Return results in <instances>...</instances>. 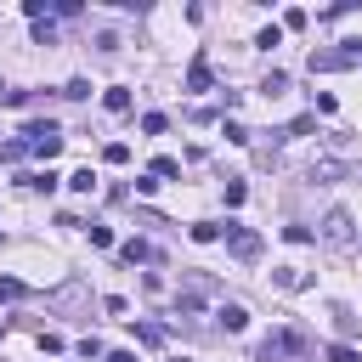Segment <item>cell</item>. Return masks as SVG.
Returning <instances> with one entry per match:
<instances>
[{"label": "cell", "mask_w": 362, "mask_h": 362, "mask_svg": "<svg viewBox=\"0 0 362 362\" xmlns=\"http://www.w3.org/2000/svg\"><path fill=\"white\" fill-rule=\"evenodd\" d=\"M136 339H141V345H164L170 328H164V322H136Z\"/></svg>", "instance_id": "12"}, {"label": "cell", "mask_w": 362, "mask_h": 362, "mask_svg": "<svg viewBox=\"0 0 362 362\" xmlns=\"http://www.w3.org/2000/svg\"><path fill=\"white\" fill-rule=\"evenodd\" d=\"M215 238H221L215 221H192V243H215Z\"/></svg>", "instance_id": "18"}, {"label": "cell", "mask_w": 362, "mask_h": 362, "mask_svg": "<svg viewBox=\"0 0 362 362\" xmlns=\"http://www.w3.org/2000/svg\"><path fill=\"white\" fill-rule=\"evenodd\" d=\"M339 175H351L339 158H311V181H339Z\"/></svg>", "instance_id": "9"}, {"label": "cell", "mask_w": 362, "mask_h": 362, "mask_svg": "<svg viewBox=\"0 0 362 362\" xmlns=\"http://www.w3.org/2000/svg\"><path fill=\"white\" fill-rule=\"evenodd\" d=\"M215 322H221V328H226V334H243V328H249V311H243V305H238V300H226V305H221V311H215Z\"/></svg>", "instance_id": "7"}, {"label": "cell", "mask_w": 362, "mask_h": 362, "mask_svg": "<svg viewBox=\"0 0 362 362\" xmlns=\"http://www.w3.org/2000/svg\"><path fill=\"white\" fill-rule=\"evenodd\" d=\"M6 90H11V85H6V79H0V96H6Z\"/></svg>", "instance_id": "29"}, {"label": "cell", "mask_w": 362, "mask_h": 362, "mask_svg": "<svg viewBox=\"0 0 362 362\" xmlns=\"http://www.w3.org/2000/svg\"><path fill=\"white\" fill-rule=\"evenodd\" d=\"M260 362H288V356H311V334L305 328H272L255 351Z\"/></svg>", "instance_id": "1"}, {"label": "cell", "mask_w": 362, "mask_h": 362, "mask_svg": "<svg viewBox=\"0 0 362 362\" xmlns=\"http://www.w3.org/2000/svg\"><path fill=\"white\" fill-rule=\"evenodd\" d=\"M102 107H107V113H130V90H124V85H107V90H102Z\"/></svg>", "instance_id": "10"}, {"label": "cell", "mask_w": 362, "mask_h": 362, "mask_svg": "<svg viewBox=\"0 0 362 362\" xmlns=\"http://www.w3.org/2000/svg\"><path fill=\"white\" fill-rule=\"evenodd\" d=\"M328 362H362V356H356L351 345H328Z\"/></svg>", "instance_id": "27"}, {"label": "cell", "mask_w": 362, "mask_h": 362, "mask_svg": "<svg viewBox=\"0 0 362 362\" xmlns=\"http://www.w3.org/2000/svg\"><path fill=\"white\" fill-rule=\"evenodd\" d=\"M221 130H226V141H232V147H243V141H249V130H243V124H232V119H226Z\"/></svg>", "instance_id": "25"}, {"label": "cell", "mask_w": 362, "mask_h": 362, "mask_svg": "<svg viewBox=\"0 0 362 362\" xmlns=\"http://www.w3.org/2000/svg\"><path fill=\"white\" fill-rule=\"evenodd\" d=\"M147 255H153V249H147L141 238H130V243H119V260H124V266H136V260H147Z\"/></svg>", "instance_id": "13"}, {"label": "cell", "mask_w": 362, "mask_h": 362, "mask_svg": "<svg viewBox=\"0 0 362 362\" xmlns=\"http://www.w3.org/2000/svg\"><path fill=\"white\" fill-rule=\"evenodd\" d=\"M17 181H23L28 192H51V187H57V175H51V170H28V175H17Z\"/></svg>", "instance_id": "11"}, {"label": "cell", "mask_w": 362, "mask_h": 362, "mask_svg": "<svg viewBox=\"0 0 362 362\" xmlns=\"http://www.w3.org/2000/svg\"><path fill=\"white\" fill-rule=\"evenodd\" d=\"M17 141H23V153H40V158H57V153H62V130H57L51 119H34Z\"/></svg>", "instance_id": "2"}, {"label": "cell", "mask_w": 362, "mask_h": 362, "mask_svg": "<svg viewBox=\"0 0 362 362\" xmlns=\"http://www.w3.org/2000/svg\"><path fill=\"white\" fill-rule=\"evenodd\" d=\"M6 300H23V283H17V277H0V305H6Z\"/></svg>", "instance_id": "23"}, {"label": "cell", "mask_w": 362, "mask_h": 362, "mask_svg": "<svg viewBox=\"0 0 362 362\" xmlns=\"http://www.w3.org/2000/svg\"><path fill=\"white\" fill-rule=\"evenodd\" d=\"M243 198H249V187H243V181H226V204H232V209H238V204H243Z\"/></svg>", "instance_id": "26"}, {"label": "cell", "mask_w": 362, "mask_h": 362, "mask_svg": "<svg viewBox=\"0 0 362 362\" xmlns=\"http://www.w3.org/2000/svg\"><path fill=\"white\" fill-rule=\"evenodd\" d=\"M255 45H260V51H272V45H283V28H277V23H266V28L255 34Z\"/></svg>", "instance_id": "16"}, {"label": "cell", "mask_w": 362, "mask_h": 362, "mask_svg": "<svg viewBox=\"0 0 362 362\" xmlns=\"http://www.w3.org/2000/svg\"><path fill=\"white\" fill-rule=\"evenodd\" d=\"M339 68H362V40H345L339 51H311V74H339Z\"/></svg>", "instance_id": "3"}, {"label": "cell", "mask_w": 362, "mask_h": 362, "mask_svg": "<svg viewBox=\"0 0 362 362\" xmlns=\"http://www.w3.org/2000/svg\"><path fill=\"white\" fill-rule=\"evenodd\" d=\"M164 124H170L164 113H147V119H141V130H147V136H164Z\"/></svg>", "instance_id": "24"}, {"label": "cell", "mask_w": 362, "mask_h": 362, "mask_svg": "<svg viewBox=\"0 0 362 362\" xmlns=\"http://www.w3.org/2000/svg\"><path fill=\"white\" fill-rule=\"evenodd\" d=\"M68 187H74V192H96V170H90V164H85V170H74V175H68Z\"/></svg>", "instance_id": "14"}, {"label": "cell", "mask_w": 362, "mask_h": 362, "mask_svg": "<svg viewBox=\"0 0 362 362\" xmlns=\"http://www.w3.org/2000/svg\"><path fill=\"white\" fill-rule=\"evenodd\" d=\"M209 79H215L209 74V57H192L187 62V90H209Z\"/></svg>", "instance_id": "8"}, {"label": "cell", "mask_w": 362, "mask_h": 362, "mask_svg": "<svg viewBox=\"0 0 362 362\" xmlns=\"http://www.w3.org/2000/svg\"><path fill=\"white\" fill-rule=\"evenodd\" d=\"M34 45H57V23H51V17L34 23Z\"/></svg>", "instance_id": "15"}, {"label": "cell", "mask_w": 362, "mask_h": 362, "mask_svg": "<svg viewBox=\"0 0 362 362\" xmlns=\"http://www.w3.org/2000/svg\"><path fill=\"white\" fill-rule=\"evenodd\" d=\"M272 283H277V288H288V294H300V288H311L317 277H311V272H300V266H277V272H272Z\"/></svg>", "instance_id": "6"}, {"label": "cell", "mask_w": 362, "mask_h": 362, "mask_svg": "<svg viewBox=\"0 0 362 362\" xmlns=\"http://www.w3.org/2000/svg\"><path fill=\"white\" fill-rule=\"evenodd\" d=\"M62 96H68V102H85V96H90V79H68Z\"/></svg>", "instance_id": "19"}, {"label": "cell", "mask_w": 362, "mask_h": 362, "mask_svg": "<svg viewBox=\"0 0 362 362\" xmlns=\"http://www.w3.org/2000/svg\"><path fill=\"white\" fill-rule=\"evenodd\" d=\"M102 158H107V164H130V147H124V141H107Z\"/></svg>", "instance_id": "20"}, {"label": "cell", "mask_w": 362, "mask_h": 362, "mask_svg": "<svg viewBox=\"0 0 362 362\" xmlns=\"http://www.w3.org/2000/svg\"><path fill=\"white\" fill-rule=\"evenodd\" d=\"M260 90H266V96H283V90H288V74H277V68H272V74L260 79Z\"/></svg>", "instance_id": "17"}, {"label": "cell", "mask_w": 362, "mask_h": 362, "mask_svg": "<svg viewBox=\"0 0 362 362\" xmlns=\"http://www.w3.org/2000/svg\"><path fill=\"white\" fill-rule=\"evenodd\" d=\"M153 175H164V181H175V175H181V164H175V158H153Z\"/></svg>", "instance_id": "22"}, {"label": "cell", "mask_w": 362, "mask_h": 362, "mask_svg": "<svg viewBox=\"0 0 362 362\" xmlns=\"http://www.w3.org/2000/svg\"><path fill=\"white\" fill-rule=\"evenodd\" d=\"M322 243H328V249H351V243H356V221H351V209H328V221H322Z\"/></svg>", "instance_id": "4"}, {"label": "cell", "mask_w": 362, "mask_h": 362, "mask_svg": "<svg viewBox=\"0 0 362 362\" xmlns=\"http://www.w3.org/2000/svg\"><path fill=\"white\" fill-rule=\"evenodd\" d=\"M226 249H232L238 260H260V249H266V243H260V232H255V226L226 221Z\"/></svg>", "instance_id": "5"}, {"label": "cell", "mask_w": 362, "mask_h": 362, "mask_svg": "<svg viewBox=\"0 0 362 362\" xmlns=\"http://www.w3.org/2000/svg\"><path fill=\"white\" fill-rule=\"evenodd\" d=\"M102 362H136V356H130V351H107Z\"/></svg>", "instance_id": "28"}, {"label": "cell", "mask_w": 362, "mask_h": 362, "mask_svg": "<svg viewBox=\"0 0 362 362\" xmlns=\"http://www.w3.org/2000/svg\"><path fill=\"white\" fill-rule=\"evenodd\" d=\"M311 130H317V113H300V119L288 124V136H311Z\"/></svg>", "instance_id": "21"}]
</instances>
